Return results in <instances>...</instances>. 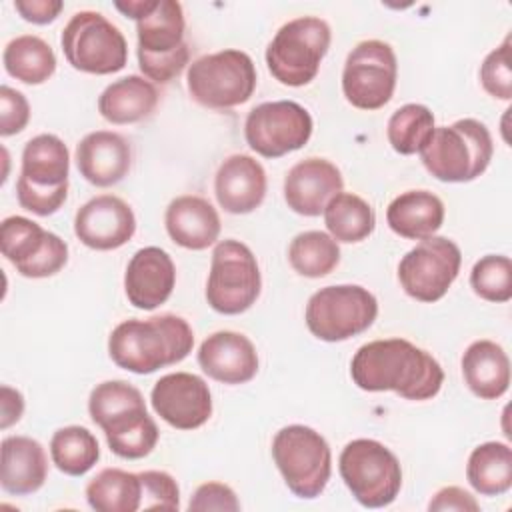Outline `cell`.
<instances>
[{"label": "cell", "instance_id": "obj_1", "mask_svg": "<svg viewBox=\"0 0 512 512\" xmlns=\"http://www.w3.org/2000/svg\"><path fill=\"white\" fill-rule=\"evenodd\" d=\"M350 376L360 390H390L406 400L434 398L444 382L438 360L404 338L362 344L352 356Z\"/></svg>", "mask_w": 512, "mask_h": 512}, {"label": "cell", "instance_id": "obj_2", "mask_svg": "<svg viewBox=\"0 0 512 512\" xmlns=\"http://www.w3.org/2000/svg\"><path fill=\"white\" fill-rule=\"evenodd\" d=\"M194 346L190 324L176 314L146 320H124L108 338V354L118 368L134 374H152L182 362Z\"/></svg>", "mask_w": 512, "mask_h": 512}, {"label": "cell", "instance_id": "obj_3", "mask_svg": "<svg viewBox=\"0 0 512 512\" xmlns=\"http://www.w3.org/2000/svg\"><path fill=\"white\" fill-rule=\"evenodd\" d=\"M88 412L102 428L108 448L126 460L148 456L160 438L154 418L146 412L142 392L126 380L96 384L88 398Z\"/></svg>", "mask_w": 512, "mask_h": 512}, {"label": "cell", "instance_id": "obj_4", "mask_svg": "<svg viewBox=\"0 0 512 512\" xmlns=\"http://www.w3.org/2000/svg\"><path fill=\"white\" fill-rule=\"evenodd\" d=\"M494 154L492 136L484 122L456 120L434 128L420 150L424 168L440 182H472L488 168Z\"/></svg>", "mask_w": 512, "mask_h": 512}, {"label": "cell", "instance_id": "obj_5", "mask_svg": "<svg viewBox=\"0 0 512 512\" xmlns=\"http://www.w3.org/2000/svg\"><path fill=\"white\" fill-rule=\"evenodd\" d=\"M272 458L288 490L304 500L320 496L332 474V452L320 432L290 424L276 432Z\"/></svg>", "mask_w": 512, "mask_h": 512}, {"label": "cell", "instance_id": "obj_6", "mask_svg": "<svg viewBox=\"0 0 512 512\" xmlns=\"http://www.w3.org/2000/svg\"><path fill=\"white\" fill-rule=\"evenodd\" d=\"M340 476L358 504L384 508L402 488V468L396 454L372 438L348 442L338 458Z\"/></svg>", "mask_w": 512, "mask_h": 512}, {"label": "cell", "instance_id": "obj_7", "mask_svg": "<svg viewBox=\"0 0 512 512\" xmlns=\"http://www.w3.org/2000/svg\"><path fill=\"white\" fill-rule=\"evenodd\" d=\"M332 32L326 20L300 16L286 22L266 48L270 74L284 86H304L312 82L330 48Z\"/></svg>", "mask_w": 512, "mask_h": 512}, {"label": "cell", "instance_id": "obj_8", "mask_svg": "<svg viewBox=\"0 0 512 512\" xmlns=\"http://www.w3.org/2000/svg\"><path fill=\"white\" fill-rule=\"evenodd\" d=\"M186 84L200 106L228 110L250 100L256 90V68L246 52L226 48L194 60Z\"/></svg>", "mask_w": 512, "mask_h": 512}, {"label": "cell", "instance_id": "obj_9", "mask_svg": "<svg viewBox=\"0 0 512 512\" xmlns=\"http://www.w3.org/2000/svg\"><path fill=\"white\" fill-rule=\"evenodd\" d=\"M60 44L68 64L86 74H114L128 60V44L120 28L94 10L76 12L64 26Z\"/></svg>", "mask_w": 512, "mask_h": 512}, {"label": "cell", "instance_id": "obj_10", "mask_svg": "<svg viewBox=\"0 0 512 512\" xmlns=\"http://www.w3.org/2000/svg\"><path fill=\"white\" fill-rule=\"evenodd\" d=\"M378 316L376 296L358 284L326 286L306 304V326L324 342H344L368 330Z\"/></svg>", "mask_w": 512, "mask_h": 512}, {"label": "cell", "instance_id": "obj_11", "mask_svg": "<svg viewBox=\"0 0 512 512\" xmlns=\"http://www.w3.org/2000/svg\"><path fill=\"white\" fill-rule=\"evenodd\" d=\"M262 278L256 256L238 240H222L214 246L206 300L218 314L246 312L260 296Z\"/></svg>", "mask_w": 512, "mask_h": 512}, {"label": "cell", "instance_id": "obj_12", "mask_svg": "<svg viewBox=\"0 0 512 512\" xmlns=\"http://www.w3.org/2000/svg\"><path fill=\"white\" fill-rule=\"evenodd\" d=\"M398 78V62L390 44L364 40L346 56L342 92L360 110H378L390 102Z\"/></svg>", "mask_w": 512, "mask_h": 512}, {"label": "cell", "instance_id": "obj_13", "mask_svg": "<svg viewBox=\"0 0 512 512\" xmlns=\"http://www.w3.org/2000/svg\"><path fill=\"white\" fill-rule=\"evenodd\" d=\"M462 252L444 236H430L408 250L398 264V280L404 292L418 302H438L456 280Z\"/></svg>", "mask_w": 512, "mask_h": 512}, {"label": "cell", "instance_id": "obj_14", "mask_svg": "<svg viewBox=\"0 0 512 512\" xmlns=\"http://www.w3.org/2000/svg\"><path fill=\"white\" fill-rule=\"evenodd\" d=\"M310 112L292 100L262 102L252 108L244 122L248 146L264 158H280L300 150L312 136Z\"/></svg>", "mask_w": 512, "mask_h": 512}, {"label": "cell", "instance_id": "obj_15", "mask_svg": "<svg viewBox=\"0 0 512 512\" xmlns=\"http://www.w3.org/2000/svg\"><path fill=\"white\" fill-rule=\"evenodd\" d=\"M0 250L18 274L48 278L68 262V244L24 216H8L0 224Z\"/></svg>", "mask_w": 512, "mask_h": 512}, {"label": "cell", "instance_id": "obj_16", "mask_svg": "<svg viewBox=\"0 0 512 512\" xmlns=\"http://www.w3.org/2000/svg\"><path fill=\"white\" fill-rule=\"evenodd\" d=\"M154 412L172 428L194 430L212 416V396L208 384L190 372H172L162 376L152 392Z\"/></svg>", "mask_w": 512, "mask_h": 512}, {"label": "cell", "instance_id": "obj_17", "mask_svg": "<svg viewBox=\"0 0 512 512\" xmlns=\"http://www.w3.org/2000/svg\"><path fill=\"white\" fill-rule=\"evenodd\" d=\"M136 232L132 208L118 196L100 194L82 204L74 216L76 238L92 250H116Z\"/></svg>", "mask_w": 512, "mask_h": 512}, {"label": "cell", "instance_id": "obj_18", "mask_svg": "<svg viewBox=\"0 0 512 512\" xmlns=\"http://www.w3.org/2000/svg\"><path fill=\"white\" fill-rule=\"evenodd\" d=\"M344 180L340 170L326 158H304L284 178V200L300 216H320L326 204L340 194Z\"/></svg>", "mask_w": 512, "mask_h": 512}, {"label": "cell", "instance_id": "obj_19", "mask_svg": "<svg viewBox=\"0 0 512 512\" xmlns=\"http://www.w3.org/2000/svg\"><path fill=\"white\" fill-rule=\"evenodd\" d=\"M176 284V266L170 254L158 246H146L134 252L124 274V292L128 302L140 310L162 306Z\"/></svg>", "mask_w": 512, "mask_h": 512}, {"label": "cell", "instance_id": "obj_20", "mask_svg": "<svg viewBox=\"0 0 512 512\" xmlns=\"http://www.w3.org/2000/svg\"><path fill=\"white\" fill-rule=\"evenodd\" d=\"M198 364L216 382L244 384L258 372V354L244 334L220 330L200 344Z\"/></svg>", "mask_w": 512, "mask_h": 512}, {"label": "cell", "instance_id": "obj_21", "mask_svg": "<svg viewBox=\"0 0 512 512\" xmlns=\"http://www.w3.org/2000/svg\"><path fill=\"white\" fill-rule=\"evenodd\" d=\"M76 166L86 182L98 188L114 186L130 172L132 148L122 134L96 130L78 142Z\"/></svg>", "mask_w": 512, "mask_h": 512}, {"label": "cell", "instance_id": "obj_22", "mask_svg": "<svg viewBox=\"0 0 512 512\" xmlns=\"http://www.w3.org/2000/svg\"><path fill=\"white\" fill-rule=\"evenodd\" d=\"M218 204L230 214L254 212L266 196V172L262 164L248 154L228 156L214 178Z\"/></svg>", "mask_w": 512, "mask_h": 512}, {"label": "cell", "instance_id": "obj_23", "mask_svg": "<svg viewBox=\"0 0 512 512\" xmlns=\"http://www.w3.org/2000/svg\"><path fill=\"white\" fill-rule=\"evenodd\" d=\"M168 236L182 248L206 250L220 236V216L202 196L184 194L174 198L164 214Z\"/></svg>", "mask_w": 512, "mask_h": 512}, {"label": "cell", "instance_id": "obj_24", "mask_svg": "<svg viewBox=\"0 0 512 512\" xmlns=\"http://www.w3.org/2000/svg\"><path fill=\"white\" fill-rule=\"evenodd\" d=\"M48 478L44 446L30 436H6L2 440L0 484L4 492L26 496L38 492Z\"/></svg>", "mask_w": 512, "mask_h": 512}, {"label": "cell", "instance_id": "obj_25", "mask_svg": "<svg viewBox=\"0 0 512 512\" xmlns=\"http://www.w3.org/2000/svg\"><path fill=\"white\" fill-rule=\"evenodd\" d=\"M462 376L474 396L496 400L510 386L508 354L494 340H476L462 356Z\"/></svg>", "mask_w": 512, "mask_h": 512}, {"label": "cell", "instance_id": "obj_26", "mask_svg": "<svg viewBox=\"0 0 512 512\" xmlns=\"http://www.w3.org/2000/svg\"><path fill=\"white\" fill-rule=\"evenodd\" d=\"M386 222L390 230L402 238L424 240L440 230L444 204L428 190H408L388 204Z\"/></svg>", "mask_w": 512, "mask_h": 512}, {"label": "cell", "instance_id": "obj_27", "mask_svg": "<svg viewBox=\"0 0 512 512\" xmlns=\"http://www.w3.org/2000/svg\"><path fill=\"white\" fill-rule=\"evenodd\" d=\"M158 104L154 82L130 74L104 88L98 98V112L110 124H134L148 118Z\"/></svg>", "mask_w": 512, "mask_h": 512}, {"label": "cell", "instance_id": "obj_28", "mask_svg": "<svg viewBox=\"0 0 512 512\" xmlns=\"http://www.w3.org/2000/svg\"><path fill=\"white\" fill-rule=\"evenodd\" d=\"M70 154L66 144L54 134H38L30 138L22 150L20 180L36 188L68 186Z\"/></svg>", "mask_w": 512, "mask_h": 512}, {"label": "cell", "instance_id": "obj_29", "mask_svg": "<svg viewBox=\"0 0 512 512\" xmlns=\"http://www.w3.org/2000/svg\"><path fill=\"white\" fill-rule=\"evenodd\" d=\"M184 12L176 0H154L136 20L138 52L166 54L184 44Z\"/></svg>", "mask_w": 512, "mask_h": 512}, {"label": "cell", "instance_id": "obj_30", "mask_svg": "<svg viewBox=\"0 0 512 512\" xmlns=\"http://www.w3.org/2000/svg\"><path fill=\"white\" fill-rule=\"evenodd\" d=\"M86 500L96 512H136L142 508L140 474L104 468L88 482Z\"/></svg>", "mask_w": 512, "mask_h": 512}, {"label": "cell", "instance_id": "obj_31", "mask_svg": "<svg viewBox=\"0 0 512 512\" xmlns=\"http://www.w3.org/2000/svg\"><path fill=\"white\" fill-rule=\"evenodd\" d=\"M470 486L482 496H500L512 486V448L504 442L476 446L466 464Z\"/></svg>", "mask_w": 512, "mask_h": 512}, {"label": "cell", "instance_id": "obj_32", "mask_svg": "<svg viewBox=\"0 0 512 512\" xmlns=\"http://www.w3.org/2000/svg\"><path fill=\"white\" fill-rule=\"evenodd\" d=\"M2 62L4 70L24 84H42L56 70L54 50L46 40L34 34L12 38L4 48Z\"/></svg>", "mask_w": 512, "mask_h": 512}, {"label": "cell", "instance_id": "obj_33", "mask_svg": "<svg viewBox=\"0 0 512 512\" xmlns=\"http://www.w3.org/2000/svg\"><path fill=\"white\" fill-rule=\"evenodd\" d=\"M324 224L336 242H362L374 232L376 214L372 206L352 192L336 194L324 208Z\"/></svg>", "mask_w": 512, "mask_h": 512}, {"label": "cell", "instance_id": "obj_34", "mask_svg": "<svg viewBox=\"0 0 512 512\" xmlns=\"http://www.w3.org/2000/svg\"><path fill=\"white\" fill-rule=\"evenodd\" d=\"M50 456L56 468L68 476H84L100 458L96 436L84 426H64L52 434Z\"/></svg>", "mask_w": 512, "mask_h": 512}, {"label": "cell", "instance_id": "obj_35", "mask_svg": "<svg viewBox=\"0 0 512 512\" xmlns=\"http://www.w3.org/2000/svg\"><path fill=\"white\" fill-rule=\"evenodd\" d=\"M290 266L306 278H322L340 262L338 242L320 230H306L292 238L288 246Z\"/></svg>", "mask_w": 512, "mask_h": 512}, {"label": "cell", "instance_id": "obj_36", "mask_svg": "<svg viewBox=\"0 0 512 512\" xmlns=\"http://www.w3.org/2000/svg\"><path fill=\"white\" fill-rule=\"evenodd\" d=\"M434 114L424 104H404L388 120V142L390 146L404 156L420 154L434 132Z\"/></svg>", "mask_w": 512, "mask_h": 512}, {"label": "cell", "instance_id": "obj_37", "mask_svg": "<svg viewBox=\"0 0 512 512\" xmlns=\"http://www.w3.org/2000/svg\"><path fill=\"white\" fill-rule=\"evenodd\" d=\"M470 286L486 302H508L512 298V262L504 254L482 256L470 272Z\"/></svg>", "mask_w": 512, "mask_h": 512}, {"label": "cell", "instance_id": "obj_38", "mask_svg": "<svg viewBox=\"0 0 512 512\" xmlns=\"http://www.w3.org/2000/svg\"><path fill=\"white\" fill-rule=\"evenodd\" d=\"M480 82L482 88L498 98L510 100L512 98V68H510V36L494 48L480 66Z\"/></svg>", "mask_w": 512, "mask_h": 512}, {"label": "cell", "instance_id": "obj_39", "mask_svg": "<svg viewBox=\"0 0 512 512\" xmlns=\"http://www.w3.org/2000/svg\"><path fill=\"white\" fill-rule=\"evenodd\" d=\"M142 480V508L144 510H178L180 488L176 480L162 470L140 472Z\"/></svg>", "mask_w": 512, "mask_h": 512}, {"label": "cell", "instance_id": "obj_40", "mask_svg": "<svg viewBox=\"0 0 512 512\" xmlns=\"http://www.w3.org/2000/svg\"><path fill=\"white\" fill-rule=\"evenodd\" d=\"M188 60H190V48L186 42L166 54L138 52L140 70L144 72V76L150 82H158V84H166V82L174 80L184 70Z\"/></svg>", "mask_w": 512, "mask_h": 512}, {"label": "cell", "instance_id": "obj_41", "mask_svg": "<svg viewBox=\"0 0 512 512\" xmlns=\"http://www.w3.org/2000/svg\"><path fill=\"white\" fill-rule=\"evenodd\" d=\"M66 196H68V186L50 190V188L30 186L20 178L16 182L18 204L36 216H50V214L58 212L60 206L66 202Z\"/></svg>", "mask_w": 512, "mask_h": 512}, {"label": "cell", "instance_id": "obj_42", "mask_svg": "<svg viewBox=\"0 0 512 512\" xmlns=\"http://www.w3.org/2000/svg\"><path fill=\"white\" fill-rule=\"evenodd\" d=\"M30 120V104L26 96L10 86L0 88V134L12 136L26 128Z\"/></svg>", "mask_w": 512, "mask_h": 512}, {"label": "cell", "instance_id": "obj_43", "mask_svg": "<svg viewBox=\"0 0 512 512\" xmlns=\"http://www.w3.org/2000/svg\"><path fill=\"white\" fill-rule=\"evenodd\" d=\"M188 510L194 512H206V510H224V512H236L240 510V502L236 498V492L222 484V482H204L200 484L188 504Z\"/></svg>", "mask_w": 512, "mask_h": 512}, {"label": "cell", "instance_id": "obj_44", "mask_svg": "<svg viewBox=\"0 0 512 512\" xmlns=\"http://www.w3.org/2000/svg\"><path fill=\"white\" fill-rule=\"evenodd\" d=\"M430 512H446V510H456V512H478L480 504L476 498L466 492L460 486H446L440 488L432 500L428 502Z\"/></svg>", "mask_w": 512, "mask_h": 512}, {"label": "cell", "instance_id": "obj_45", "mask_svg": "<svg viewBox=\"0 0 512 512\" xmlns=\"http://www.w3.org/2000/svg\"><path fill=\"white\" fill-rule=\"evenodd\" d=\"M16 12L32 24H48L58 18L64 4L62 0H16Z\"/></svg>", "mask_w": 512, "mask_h": 512}, {"label": "cell", "instance_id": "obj_46", "mask_svg": "<svg viewBox=\"0 0 512 512\" xmlns=\"http://www.w3.org/2000/svg\"><path fill=\"white\" fill-rule=\"evenodd\" d=\"M22 412H24V398H22V394L18 390L2 384V388H0V414H2L0 428L2 430L10 428L14 422L20 420Z\"/></svg>", "mask_w": 512, "mask_h": 512}, {"label": "cell", "instance_id": "obj_47", "mask_svg": "<svg viewBox=\"0 0 512 512\" xmlns=\"http://www.w3.org/2000/svg\"><path fill=\"white\" fill-rule=\"evenodd\" d=\"M154 0H128V2H114V6L128 18L138 20L142 14H146L150 10Z\"/></svg>", "mask_w": 512, "mask_h": 512}]
</instances>
